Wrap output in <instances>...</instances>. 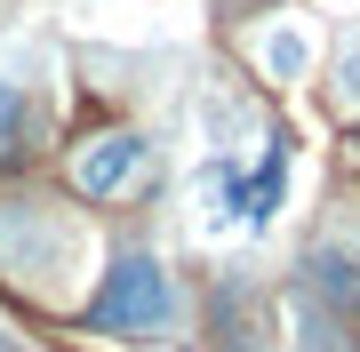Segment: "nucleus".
<instances>
[{"instance_id":"1","label":"nucleus","mask_w":360,"mask_h":352,"mask_svg":"<svg viewBox=\"0 0 360 352\" xmlns=\"http://www.w3.org/2000/svg\"><path fill=\"white\" fill-rule=\"evenodd\" d=\"M89 320L104 328V337H168V328H176V280H168V264L153 256V248L112 256Z\"/></svg>"},{"instance_id":"2","label":"nucleus","mask_w":360,"mask_h":352,"mask_svg":"<svg viewBox=\"0 0 360 352\" xmlns=\"http://www.w3.org/2000/svg\"><path fill=\"white\" fill-rule=\"evenodd\" d=\"M72 184H80L89 200H120V193H136V184H153V144L129 136V129L96 136L89 152L72 160Z\"/></svg>"},{"instance_id":"3","label":"nucleus","mask_w":360,"mask_h":352,"mask_svg":"<svg viewBox=\"0 0 360 352\" xmlns=\"http://www.w3.org/2000/svg\"><path fill=\"white\" fill-rule=\"evenodd\" d=\"M288 200V144H264L257 169H240V233H264Z\"/></svg>"},{"instance_id":"4","label":"nucleus","mask_w":360,"mask_h":352,"mask_svg":"<svg viewBox=\"0 0 360 352\" xmlns=\"http://www.w3.org/2000/svg\"><path fill=\"white\" fill-rule=\"evenodd\" d=\"M32 136H40L32 89H25V80H8V72H0V169H16V160L32 152Z\"/></svg>"},{"instance_id":"5","label":"nucleus","mask_w":360,"mask_h":352,"mask_svg":"<svg viewBox=\"0 0 360 352\" xmlns=\"http://www.w3.org/2000/svg\"><path fill=\"white\" fill-rule=\"evenodd\" d=\"M304 273H312V288H321L336 313H352V320H360V256H345V248H312Z\"/></svg>"},{"instance_id":"6","label":"nucleus","mask_w":360,"mask_h":352,"mask_svg":"<svg viewBox=\"0 0 360 352\" xmlns=\"http://www.w3.org/2000/svg\"><path fill=\"white\" fill-rule=\"evenodd\" d=\"M257 65H264L272 80H304V65H312V40L296 32V25H272V32L257 40Z\"/></svg>"},{"instance_id":"7","label":"nucleus","mask_w":360,"mask_h":352,"mask_svg":"<svg viewBox=\"0 0 360 352\" xmlns=\"http://www.w3.org/2000/svg\"><path fill=\"white\" fill-rule=\"evenodd\" d=\"M336 112H360V32H345L336 48Z\"/></svg>"},{"instance_id":"8","label":"nucleus","mask_w":360,"mask_h":352,"mask_svg":"<svg viewBox=\"0 0 360 352\" xmlns=\"http://www.w3.org/2000/svg\"><path fill=\"white\" fill-rule=\"evenodd\" d=\"M0 352H16V344H8V337H0Z\"/></svg>"}]
</instances>
